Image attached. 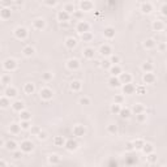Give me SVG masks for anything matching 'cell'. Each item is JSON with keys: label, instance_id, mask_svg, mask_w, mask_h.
<instances>
[{"label": "cell", "instance_id": "obj_1", "mask_svg": "<svg viewBox=\"0 0 167 167\" xmlns=\"http://www.w3.org/2000/svg\"><path fill=\"white\" fill-rule=\"evenodd\" d=\"M3 68H4V71H7V72H15V71L18 68L17 60L12 59V58L5 59L4 62H3Z\"/></svg>", "mask_w": 167, "mask_h": 167}, {"label": "cell", "instance_id": "obj_2", "mask_svg": "<svg viewBox=\"0 0 167 167\" xmlns=\"http://www.w3.org/2000/svg\"><path fill=\"white\" fill-rule=\"evenodd\" d=\"M13 34H15V37L17 39H20V41H25L29 35V31L26 28H24V26H17V28L15 29V31H13Z\"/></svg>", "mask_w": 167, "mask_h": 167}, {"label": "cell", "instance_id": "obj_3", "mask_svg": "<svg viewBox=\"0 0 167 167\" xmlns=\"http://www.w3.org/2000/svg\"><path fill=\"white\" fill-rule=\"evenodd\" d=\"M76 31L80 35L84 34V33H86V31H90V24L88 21L81 20V21H78L77 25H76Z\"/></svg>", "mask_w": 167, "mask_h": 167}, {"label": "cell", "instance_id": "obj_4", "mask_svg": "<svg viewBox=\"0 0 167 167\" xmlns=\"http://www.w3.org/2000/svg\"><path fill=\"white\" fill-rule=\"evenodd\" d=\"M39 97H41L42 101H51L52 97H54V93L50 88H42L39 90Z\"/></svg>", "mask_w": 167, "mask_h": 167}, {"label": "cell", "instance_id": "obj_5", "mask_svg": "<svg viewBox=\"0 0 167 167\" xmlns=\"http://www.w3.org/2000/svg\"><path fill=\"white\" fill-rule=\"evenodd\" d=\"M20 149H21L25 154H28V153H31L34 150V144H33L30 140H24V141L20 144Z\"/></svg>", "mask_w": 167, "mask_h": 167}, {"label": "cell", "instance_id": "obj_6", "mask_svg": "<svg viewBox=\"0 0 167 167\" xmlns=\"http://www.w3.org/2000/svg\"><path fill=\"white\" fill-rule=\"evenodd\" d=\"M80 9L82 12H91L94 9V3L91 0H81L80 2Z\"/></svg>", "mask_w": 167, "mask_h": 167}, {"label": "cell", "instance_id": "obj_7", "mask_svg": "<svg viewBox=\"0 0 167 167\" xmlns=\"http://www.w3.org/2000/svg\"><path fill=\"white\" fill-rule=\"evenodd\" d=\"M80 67H81V63H80V60H78V59L72 58V59H69L68 62H67V68H68L69 71H72V72L78 71V69H80Z\"/></svg>", "mask_w": 167, "mask_h": 167}, {"label": "cell", "instance_id": "obj_8", "mask_svg": "<svg viewBox=\"0 0 167 167\" xmlns=\"http://www.w3.org/2000/svg\"><path fill=\"white\" fill-rule=\"evenodd\" d=\"M72 132H73V136L80 138V137H84L86 135V128L84 125H81V124H77V125L73 127Z\"/></svg>", "mask_w": 167, "mask_h": 167}, {"label": "cell", "instance_id": "obj_9", "mask_svg": "<svg viewBox=\"0 0 167 167\" xmlns=\"http://www.w3.org/2000/svg\"><path fill=\"white\" fill-rule=\"evenodd\" d=\"M122 91H123V94H125V95H132V94H135V93H136V85H133L132 82L124 84V85L122 86Z\"/></svg>", "mask_w": 167, "mask_h": 167}, {"label": "cell", "instance_id": "obj_10", "mask_svg": "<svg viewBox=\"0 0 167 167\" xmlns=\"http://www.w3.org/2000/svg\"><path fill=\"white\" fill-rule=\"evenodd\" d=\"M71 17H72L71 13H68L67 11H64V9L59 11V12H58V15H56V18H58V21H59V22H67V21H69Z\"/></svg>", "mask_w": 167, "mask_h": 167}, {"label": "cell", "instance_id": "obj_11", "mask_svg": "<svg viewBox=\"0 0 167 167\" xmlns=\"http://www.w3.org/2000/svg\"><path fill=\"white\" fill-rule=\"evenodd\" d=\"M31 28L34 30H37V31H41V30H43L46 28V21L43 18H35L34 21H33V24H31Z\"/></svg>", "mask_w": 167, "mask_h": 167}, {"label": "cell", "instance_id": "obj_12", "mask_svg": "<svg viewBox=\"0 0 167 167\" xmlns=\"http://www.w3.org/2000/svg\"><path fill=\"white\" fill-rule=\"evenodd\" d=\"M99 54H101L102 56H104V58H110L112 55V47L110 44L104 43V44H102L101 47H99Z\"/></svg>", "mask_w": 167, "mask_h": 167}, {"label": "cell", "instance_id": "obj_13", "mask_svg": "<svg viewBox=\"0 0 167 167\" xmlns=\"http://www.w3.org/2000/svg\"><path fill=\"white\" fill-rule=\"evenodd\" d=\"M107 84H109L110 88H114V89H118V88H122V86H123L122 81H120V78L118 76H111L109 78Z\"/></svg>", "mask_w": 167, "mask_h": 167}, {"label": "cell", "instance_id": "obj_14", "mask_svg": "<svg viewBox=\"0 0 167 167\" xmlns=\"http://www.w3.org/2000/svg\"><path fill=\"white\" fill-rule=\"evenodd\" d=\"M155 80H157V77H155V75H154L153 72H146V73H144V76H142V81H144V84H146V85L154 84Z\"/></svg>", "mask_w": 167, "mask_h": 167}, {"label": "cell", "instance_id": "obj_15", "mask_svg": "<svg viewBox=\"0 0 167 167\" xmlns=\"http://www.w3.org/2000/svg\"><path fill=\"white\" fill-rule=\"evenodd\" d=\"M18 94V90L15 88V86H12V85H8L7 88L4 89V95H7L8 98H16Z\"/></svg>", "mask_w": 167, "mask_h": 167}, {"label": "cell", "instance_id": "obj_16", "mask_svg": "<svg viewBox=\"0 0 167 167\" xmlns=\"http://www.w3.org/2000/svg\"><path fill=\"white\" fill-rule=\"evenodd\" d=\"M64 148L68 150V151H75L78 149V142L76 141V140H73V138H69V140H67L65 141V145H64Z\"/></svg>", "mask_w": 167, "mask_h": 167}, {"label": "cell", "instance_id": "obj_17", "mask_svg": "<svg viewBox=\"0 0 167 167\" xmlns=\"http://www.w3.org/2000/svg\"><path fill=\"white\" fill-rule=\"evenodd\" d=\"M115 35H116V30L112 26H106L103 29V37L106 39H112V38H115Z\"/></svg>", "mask_w": 167, "mask_h": 167}, {"label": "cell", "instance_id": "obj_18", "mask_svg": "<svg viewBox=\"0 0 167 167\" xmlns=\"http://www.w3.org/2000/svg\"><path fill=\"white\" fill-rule=\"evenodd\" d=\"M140 11H141V13H144V15H149V13L153 12V4L150 2H144L140 5Z\"/></svg>", "mask_w": 167, "mask_h": 167}, {"label": "cell", "instance_id": "obj_19", "mask_svg": "<svg viewBox=\"0 0 167 167\" xmlns=\"http://www.w3.org/2000/svg\"><path fill=\"white\" fill-rule=\"evenodd\" d=\"M11 106H12V110H13V111H16V112H18V114L21 112L22 110H25V103H24L22 101H20V99L15 101Z\"/></svg>", "mask_w": 167, "mask_h": 167}, {"label": "cell", "instance_id": "obj_20", "mask_svg": "<svg viewBox=\"0 0 167 167\" xmlns=\"http://www.w3.org/2000/svg\"><path fill=\"white\" fill-rule=\"evenodd\" d=\"M82 55H84L85 59L91 60V59H94V56H95V50L93 49V47H86L82 51Z\"/></svg>", "mask_w": 167, "mask_h": 167}, {"label": "cell", "instance_id": "obj_21", "mask_svg": "<svg viewBox=\"0 0 167 167\" xmlns=\"http://www.w3.org/2000/svg\"><path fill=\"white\" fill-rule=\"evenodd\" d=\"M64 44H65V47L68 49V50H73L77 46V39L75 37H68V38L65 39Z\"/></svg>", "mask_w": 167, "mask_h": 167}, {"label": "cell", "instance_id": "obj_22", "mask_svg": "<svg viewBox=\"0 0 167 167\" xmlns=\"http://www.w3.org/2000/svg\"><path fill=\"white\" fill-rule=\"evenodd\" d=\"M109 72H110V75L111 76H120L123 73V69H122V67H120L119 64H114V65H111V68L109 69Z\"/></svg>", "mask_w": 167, "mask_h": 167}, {"label": "cell", "instance_id": "obj_23", "mask_svg": "<svg viewBox=\"0 0 167 167\" xmlns=\"http://www.w3.org/2000/svg\"><path fill=\"white\" fill-rule=\"evenodd\" d=\"M119 78H120V81H122L123 85L124 84H129V82L133 81V76L131 75V73H128V72H123L122 75L119 76Z\"/></svg>", "mask_w": 167, "mask_h": 167}, {"label": "cell", "instance_id": "obj_24", "mask_svg": "<svg viewBox=\"0 0 167 167\" xmlns=\"http://www.w3.org/2000/svg\"><path fill=\"white\" fill-rule=\"evenodd\" d=\"M24 93L26 95H31V94H34V91H35V86L34 84H31V82H26L24 85Z\"/></svg>", "mask_w": 167, "mask_h": 167}, {"label": "cell", "instance_id": "obj_25", "mask_svg": "<svg viewBox=\"0 0 167 167\" xmlns=\"http://www.w3.org/2000/svg\"><path fill=\"white\" fill-rule=\"evenodd\" d=\"M69 89L72 90V91H80L82 89V82L81 81H78V80H73V81H71V84H69Z\"/></svg>", "mask_w": 167, "mask_h": 167}, {"label": "cell", "instance_id": "obj_26", "mask_svg": "<svg viewBox=\"0 0 167 167\" xmlns=\"http://www.w3.org/2000/svg\"><path fill=\"white\" fill-rule=\"evenodd\" d=\"M132 109H129V107H122V110H120V112H119V116L122 118V119H129L131 116H132Z\"/></svg>", "mask_w": 167, "mask_h": 167}, {"label": "cell", "instance_id": "obj_27", "mask_svg": "<svg viewBox=\"0 0 167 167\" xmlns=\"http://www.w3.org/2000/svg\"><path fill=\"white\" fill-rule=\"evenodd\" d=\"M22 54H24V56H26V58H31L33 55L35 54V49L33 47V46H25V47L22 49Z\"/></svg>", "mask_w": 167, "mask_h": 167}, {"label": "cell", "instance_id": "obj_28", "mask_svg": "<svg viewBox=\"0 0 167 167\" xmlns=\"http://www.w3.org/2000/svg\"><path fill=\"white\" fill-rule=\"evenodd\" d=\"M151 28L154 31H162L165 29V24H163V21H161V20H155V21H153Z\"/></svg>", "mask_w": 167, "mask_h": 167}, {"label": "cell", "instance_id": "obj_29", "mask_svg": "<svg viewBox=\"0 0 167 167\" xmlns=\"http://www.w3.org/2000/svg\"><path fill=\"white\" fill-rule=\"evenodd\" d=\"M22 131V127L21 124H18V123H12L9 125V132L12 133V135H18L20 132Z\"/></svg>", "mask_w": 167, "mask_h": 167}, {"label": "cell", "instance_id": "obj_30", "mask_svg": "<svg viewBox=\"0 0 167 167\" xmlns=\"http://www.w3.org/2000/svg\"><path fill=\"white\" fill-rule=\"evenodd\" d=\"M155 46H157V42H155V39H153V38H148L144 42V47L146 50H153V49H155Z\"/></svg>", "mask_w": 167, "mask_h": 167}, {"label": "cell", "instance_id": "obj_31", "mask_svg": "<svg viewBox=\"0 0 167 167\" xmlns=\"http://www.w3.org/2000/svg\"><path fill=\"white\" fill-rule=\"evenodd\" d=\"M65 141H67V140H65L63 136H55L54 140H52L54 145L58 146V148H62V146H64V145H65Z\"/></svg>", "mask_w": 167, "mask_h": 167}, {"label": "cell", "instance_id": "obj_32", "mask_svg": "<svg viewBox=\"0 0 167 167\" xmlns=\"http://www.w3.org/2000/svg\"><path fill=\"white\" fill-rule=\"evenodd\" d=\"M17 142L16 141H13V140H8V141L5 142V145H4V148L7 149V150H9V151H15V150H17Z\"/></svg>", "mask_w": 167, "mask_h": 167}, {"label": "cell", "instance_id": "obj_33", "mask_svg": "<svg viewBox=\"0 0 167 167\" xmlns=\"http://www.w3.org/2000/svg\"><path fill=\"white\" fill-rule=\"evenodd\" d=\"M11 13H12L11 8H8V7H3L2 11H0V17H2L3 20H8V18H11Z\"/></svg>", "mask_w": 167, "mask_h": 167}, {"label": "cell", "instance_id": "obj_34", "mask_svg": "<svg viewBox=\"0 0 167 167\" xmlns=\"http://www.w3.org/2000/svg\"><path fill=\"white\" fill-rule=\"evenodd\" d=\"M141 151L144 153V154H150V153H153L154 151V145L153 144H150V142H145V145L142 146V149H141Z\"/></svg>", "mask_w": 167, "mask_h": 167}, {"label": "cell", "instance_id": "obj_35", "mask_svg": "<svg viewBox=\"0 0 167 167\" xmlns=\"http://www.w3.org/2000/svg\"><path fill=\"white\" fill-rule=\"evenodd\" d=\"M132 112L135 114V115H137V114H141V112H145V106H144L142 103H136V104H133Z\"/></svg>", "mask_w": 167, "mask_h": 167}, {"label": "cell", "instance_id": "obj_36", "mask_svg": "<svg viewBox=\"0 0 167 167\" xmlns=\"http://www.w3.org/2000/svg\"><path fill=\"white\" fill-rule=\"evenodd\" d=\"M11 103V98H8L7 95H3L2 98H0V107L2 109H8Z\"/></svg>", "mask_w": 167, "mask_h": 167}, {"label": "cell", "instance_id": "obj_37", "mask_svg": "<svg viewBox=\"0 0 167 167\" xmlns=\"http://www.w3.org/2000/svg\"><path fill=\"white\" fill-rule=\"evenodd\" d=\"M153 69H154V65H153L150 62H144V63L141 64V71H142L144 73H146V72H153Z\"/></svg>", "mask_w": 167, "mask_h": 167}, {"label": "cell", "instance_id": "obj_38", "mask_svg": "<svg viewBox=\"0 0 167 167\" xmlns=\"http://www.w3.org/2000/svg\"><path fill=\"white\" fill-rule=\"evenodd\" d=\"M47 161H49L50 165H60L62 159H60V157H59L58 154H51V155H49Z\"/></svg>", "mask_w": 167, "mask_h": 167}, {"label": "cell", "instance_id": "obj_39", "mask_svg": "<svg viewBox=\"0 0 167 167\" xmlns=\"http://www.w3.org/2000/svg\"><path fill=\"white\" fill-rule=\"evenodd\" d=\"M0 81H2V85L3 86H8L12 82V77H11V75H8V73H4V75H2Z\"/></svg>", "mask_w": 167, "mask_h": 167}, {"label": "cell", "instance_id": "obj_40", "mask_svg": "<svg viewBox=\"0 0 167 167\" xmlns=\"http://www.w3.org/2000/svg\"><path fill=\"white\" fill-rule=\"evenodd\" d=\"M146 161H148L149 165H154V163H157V161H158V155L155 154L154 151H153V153H150V154L146 155Z\"/></svg>", "mask_w": 167, "mask_h": 167}, {"label": "cell", "instance_id": "obj_41", "mask_svg": "<svg viewBox=\"0 0 167 167\" xmlns=\"http://www.w3.org/2000/svg\"><path fill=\"white\" fill-rule=\"evenodd\" d=\"M93 38H94V35H93L91 31H86V33H84V34H81V41L82 42H91Z\"/></svg>", "mask_w": 167, "mask_h": 167}, {"label": "cell", "instance_id": "obj_42", "mask_svg": "<svg viewBox=\"0 0 167 167\" xmlns=\"http://www.w3.org/2000/svg\"><path fill=\"white\" fill-rule=\"evenodd\" d=\"M145 145V141L142 138H137L133 141V146H135V150H141L142 149V146Z\"/></svg>", "mask_w": 167, "mask_h": 167}, {"label": "cell", "instance_id": "obj_43", "mask_svg": "<svg viewBox=\"0 0 167 167\" xmlns=\"http://www.w3.org/2000/svg\"><path fill=\"white\" fill-rule=\"evenodd\" d=\"M20 119L21 120H30L31 119V114L28 111V110H22L21 112H20Z\"/></svg>", "mask_w": 167, "mask_h": 167}, {"label": "cell", "instance_id": "obj_44", "mask_svg": "<svg viewBox=\"0 0 167 167\" xmlns=\"http://www.w3.org/2000/svg\"><path fill=\"white\" fill-rule=\"evenodd\" d=\"M146 119H148V114L146 112H141V114H137L136 115V120L138 123H145Z\"/></svg>", "mask_w": 167, "mask_h": 167}, {"label": "cell", "instance_id": "obj_45", "mask_svg": "<svg viewBox=\"0 0 167 167\" xmlns=\"http://www.w3.org/2000/svg\"><path fill=\"white\" fill-rule=\"evenodd\" d=\"M120 110H122V104H118V103H112L111 107H110V111L112 114H116V115H119Z\"/></svg>", "mask_w": 167, "mask_h": 167}, {"label": "cell", "instance_id": "obj_46", "mask_svg": "<svg viewBox=\"0 0 167 167\" xmlns=\"http://www.w3.org/2000/svg\"><path fill=\"white\" fill-rule=\"evenodd\" d=\"M111 65H112V63L110 62V59H106V58H104L102 62H101V67H102L103 69H107V71H109V69L111 68Z\"/></svg>", "mask_w": 167, "mask_h": 167}, {"label": "cell", "instance_id": "obj_47", "mask_svg": "<svg viewBox=\"0 0 167 167\" xmlns=\"http://www.w3.org/2000/svg\"><path fill=\"white\" fill-rule=\"evenodd\" d=\"M107 132L110 133V135H116V133L119 132L118 125H115V124H109V125H107Z\"/></svg>", "mask_w": 167, "mask_h": 167}, {"label": "cell", "instance_id": "obj_48", "mask_svg": "<svg viewBox=\"0 0 167 167\" xmlns=\"http://www.w3.org/2000/svg\"><path fill=\"white\" fill-rule=\"evenodd\" d=\"M136 94H137V95H144V94H146V86H145V85H138V86H136Z\"/></svg>", "mask_w": 167, "mask_h": 167}, {"label": "cell", "instance_id": "obj_49", "mask_svg": "<svg viewBox=\"0 0 167 167\" xmlns=\"http://www.w3.org/2000/svg\"><path fill=\"white\" fill-rule=\"evenodd\" d=\"M80 104H82V106H89V104H91V99H90L89 97L84 95V97L80 98Z\"/></svg>", "mask_w": 167, "mask_h": 167}, {"label": "cell", "instance_id": "obj_50", "mask_svg": "<svg viewBox=\"0 0 167 167\" xmlns=\"http://www.w3.org/2000/svg\"><path fill=\"white\" fill-rule=\"evenodd\" d=\"M72 17L78 20V21H81V20L84 18V12L81 9H80V11H75V12H73V15H72Z\"/></svg>", "mask_w": 167, "mask_h": 167}, {"label": "cell", "instance_id": "obj_51", "mask_svg": "<svg viewBox=\"0 0 167 167\" xmlns=\"http://www.w3.org/2000/svg\"><path fill=\"white\" fill-rule=\"evenodd\" d=\"M63 9H64V11H67V12H68V13H71V15H73V12H75V11H76V8H75V5H73L72 3H68V4H65Z\"/></svg>", "mask_w": 167, "mask_h": 167}, {"label": "cell", "instance_id": "obj_52", "mask_svg": "<svg viewBox=\"0 0 167 167\" xmlns=\"http://www.w3.org/2000/svg\"><path fill=\"white\" fill-rule=\"evenodd\" d=\"M114 103L123 104L124 103V95L123 94H116L115 97H114Z\"/></svg>", "mask_w": 167, "mask_h": 167}, {"label": "cell", "instance_id": "obj_53", "mask_svg": "<svg viewBox=\"0 0 167 167\" xmlns=\"http://www.w3.org/2000/svg\"><path fill=\"white\" fill-rule=\"evenodd\" d=\"M42 80L44 82H50L51 80H52V73L51 72H44L42 73Z\"/></svg>", "mask_w": 167, "mask_h": 167}, {"label": "cell", "instance_id": "obj_54", "mask_svg": "<svg viewBox=\"0 0 167 167\" xmlns=\"http://www.w3.org/2000/svg\"><path fill=\"white\" fill-rule=\"evenodd\" d=\"M12 157H13V159H20V158H22V157H24V151H22L21 149L12 151Z\"/></svg>", "mask_w": 167, "mask_h": 167}, {"label": "cell", "instance_id": "obj_55", "mask_svg": "<svg viewBox=\"0 0 167 167\" xmlns=\"http://www.w3.org/2000/svg\"><path fill=\"white\" fill-rule=\"evenodd\" d=\"M21 127H22V129L24 131H28L31 128V124H30V120H21Z\"/></svg>", "mask_w": 167, "mask_h": 167}, {"label": "cell", "instance_id": "obj_56", "mask_svg": "<svg viewBox=\"0 0 167 167\" xmlns=\"http://www.w3.org/2000/svg\"><path fill=\"white\" fill-rule=\"evenodd\" d=\"M109 59H110V62L112 63V65H114V64H119V63H120V60H122L119 55H114V54H112Z\"/></svg>", "mask_w": 167, "mask_h": 167}, {"label": "cell", "instance_id": "obj_57", "mask_svg": "<svg viewBox=\"0 0 167 167\" xmlns=\"http://www.w3.org/2000/svg\"><path fill=\"white\" fill-rule=\"evenodd\" d=\"M37 138L39 140V141H44L46 138H47V132H44V131H41L37 135Z\"/></svg>", "mask_w": 167, "mask_h": 167}, {"label": "cell", "instance_id": "obj_58", "mask_svg": "<svg viewBox=\"0 0 167 167\" xmlns=\"http://www.w3.org/2000/svg\"><path fill=\"white\" fill-rule=\"evenodd\" d=\"M41 131H42V129L39 128V127H35V125H31V128H30V132H31V135H33V136H37Z\"/></svg>", "mask_w": 167, "mask_h": 167}, {"label": "cell", "instance_id": "obj_59", "mask_svg": "<svg viewBox=\"0 0 167 167\" xmlns=\"http://www.w3.org/2000/svg\"><path fill=\"white\" fill-rule=\"evenodd\" d=\"M58 3V0H43V4L47 7H55Z\"/></svg>", "mask_w": 167, "mask_h": 167}, {"label": "cell", "instance_id": "obj_60", "mask_svg": "<svg viewBox=\"0 0 167 167\" xmlns=\"http://www.w3.org/2000/svg\"><path fill=\"white\" fill-rule=\"evenodd\" d=\"M125 150H127V151H133V150H135L133 142H127V144H125Z\"/></svg>", "mask_w": 167, "mask_h": 167}, {"label": "cell", "instance_id": "obj_61", "mask_svg": "<svg viewBox=\"0 0 167 167\" xmlns=\"http://www.w3.org/2000/svg\"><path fill=\"white\" fill-rule=\"evenodd\" d=\"M158 47H159V50H161V51H163V50H167V49H166V43H162V44H159Z\"/></svg>", "mask_w": 167, "mask_h": 167}, {"label": "cell", "instance_id": "obj_62", "mask_svg": "<svg viewBox=\"0 0 167 167\" xmlns=\"http://www.w3.org/2000/svg\"><path fill=\"white\" fill-rule=\"evenodd\" d=\"M0 166H7V162L2 159V161H0Z\"/></svg>", "mask_w": 167, "mask_h": 167}, {"label": "cell", "instance_id": "obj_63", "mask_svg": "<svg viewBox=\"0 0 167 167\" xmlns=\"http://www.w3.org/2000/svg\"><path fill=\"white\" fill-rule=\"evenodd\" d=\"M165 43H166V49H167V42H165Z\"/></svg>", "mask_w": 167, "mask_h": 167}]
</instances>
